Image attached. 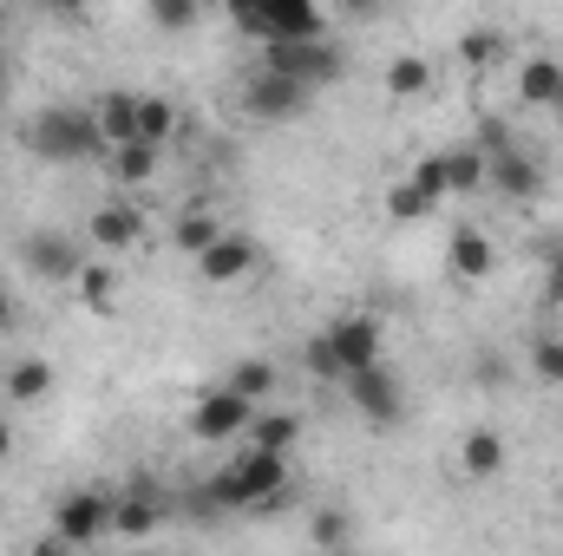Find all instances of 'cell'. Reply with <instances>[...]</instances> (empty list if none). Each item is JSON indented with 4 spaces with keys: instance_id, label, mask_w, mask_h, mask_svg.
Returning <instances> with one entry per match:
<instances>
[{
    "instance_id": "6",
    "label": "cell",
    "mask_w": 563,
    "mask_h": 556,
    "mask_svg": "<svg viewBox=\"0 0 563 556\" xmlns=\"http://www.w3.org/2000/svg\"><path fill=\"white\" fill-rule=\"evenodd\" d=\"M59 544H73V551H92L99 537H112V491H99V485H79V491H66L59 504H53V524H46Z\"/></svg>"
},
{
    "instance_id": "37",
    "label": "cell",
    "mask_w": 563,
    "mask_h": 556,
    "mask_svg": "<svg viewBox=\"0 0 563 556\" xmlns=\"http://www.w3.org/2000/svg\"><path fill=\"white\" fill-rule=\"evenodd\" d=\"M13 445H20V432H13V419L0 413V465H7V458H13Z\"/></svg>"
},
{
    "instance_id": "15",
    "label": "cell",
    "mask_w": 563,
    "mask_h": 556,
    "mask_svg": "<svg viewBox=\"0 0 563 556\" xmlns=\"http://www.w3.org/2000/svg\"><path fill=\"white\" fill-rule=\"evenodd\" d=\"M505 465H511V445L498 425H472L459 438V478L465 485H492V478H505Z\"/></svg>"
},
{
    "instance_id": "5",
    "label": "cell",
    "mask_w": 563,
    "mask_h": 556,
    "mask_svg": "<svg viewBox=\"0 0 563 556\" xmlns=\"http://www.w3.org/2000/svg\"><path fill=\"white\" fill-rule=\"evenodd\" d=\"M20 269L33 281H59V288H73V281L86 276V243L73 236V230H26L20 236Z\"/></svg>"
},
{
    "instance_id": "34",
    "label": "cell",
    "mask_w": 563,
    "mask_h": 556,
    "mask_svg": "<svg viewBox=\"0 0 563 556\" xmlns=\"http://www.w3.org/2000/svg\"><path fill=\"white\" fill-rule=\"evenodd\" d=\"M544 308H551V314H563V256H551V263H544Z\"/></svg>"
},
{
    "instance_id": "24",
    "label": "cell",
    "mask_w": 563,
    "mask_h": 556,
    "mask_svg": "<svg viewBox=\"0 0 563 556\" xmlns=\"http://www.w3.org/2000/svg\"><path fill=\"white\" fill-rule=\"evenodd\" d=\"M250 445H256V452H276V458H288V452L301 445V419L263 407V413L250 419Z\"/></svg>"
},
{
    "instance_id": "35",
    "label": "cell",
    "mask_w": 563,
    "mask_h": 556,
    "mask_svg": "<svg viewBox=\"0 0 563 556\" xmlns=\"http://www.w3.org/2000/svg\"><path fill=\"white\" fill-rule=\"evenodd\" d=\"M26 556H86V551H73V544H59V537L46 531V537H40V544H33V551H26Z\"/></svg>"
},
{
    "instance_id": "20",
    "label": "cell",
    "mask_w": 563,
    "mask_h": 556,
    "mask_svg": "<svg viewBox=\"0 0 563 556\" xmlns=\"http://www.w3.org/2000/svg\"><path fill=\"white\" fill-rule=\"evenodd\" d=\"M223 387H230L236 400H250V407L263 413V407L276 400V387H282V367H276V360H263V354H243V360H230Z\"/></svg>"
},
{
    "instance_id": "14",
    "label": "cell",
    "mask_w": 563,
    "mask_h": 556,
    "mask_svg": "<svg viewBox=\"0 0 563 556\" xmlns=\"http://www.w3.org/2000/svg\"><path fill=\"white\" fill-rule=\"evenodd\" d=\"M445 269H452L459 288H485V281L498 276V243H492L478 223H459L452 243H445Z\"/></svg>"
},
{
    "instance_id": "33",
    "label": "cell",
    "mask_w": 563,
    "mask_h": 556,
    "mask_svg": "<svg viewBox=\"0 0 563 556\" xmlns=\"http://www.w3.org/2000/svg\"><path fill=\"white\" fill-rule=\"evenodd\" d=\"M73 288H86V294L106 308V301H112V269H106V263H86V276L73 281Z\"/></svg>"
},
{
    "instance_id": "13",
    "label": "cell",
    "mask_w": 563,
    "mask_h": 556,
    "mask_svg": "<svg viewBox=\"0 0 563 556\" xmlns=\"http://www.w3.org/2000/svg\"><path fill=\"white\" fill-rule=\"evenodd\" d=\"M250 419H256V407H250V400H236V393L217 380V387L190 407V438H197V445H230V438H243V432H250Z\"/></svg>"
},
{
    "instance_id": "8",
    "label": "cell",
    "mask_w": 563,
    "mask_h": 556,
    "mask_svg": "<svg viewBox=\"0 0 563 556\" xmlns=\"http://www.w3.org/2000/svg\"><path fill=\"white\" fill-rule=\"evenodd\" d=\"M478 151H485V144H478ZM485 190L505 197V203H538V197H544V164H538L531 151H518V144H492V151H485Z\"/></svg>"
},
{
    "instance_id": "9",
    "label": "cell",
    "mask_w": 563,
    "mask_h": 556,
    "mask_svg": "<svg viewBox=\"0 0 563 556\" xmlns=\"http://www.w3.org/2000/svg\"><path fill=\"white\" fill-rule=\"evenodd\" d=\"M256 66H269V73L295 79V86H308V92H321V86H334V79L347 73V59H341L334 40H314V46H269Z\"/></svg>"
},
{
    "instance_id": "18",
    "label": "cell",
    "mask_w": 563,
    "mask_h": 556,
    "mask_svg": "<svg viewBox=\"0 0 563 556\" xmlns=\"http://www.w3.org/2000/svg\"><path fill=\"white\" fill-rule=\"evenodd\" d=\"M46 393H53V360L46 354H13L0 367V400L7 407H40Z\"/></svg>"
},
{
    "instance_id": "32",
    "label": "cell",
    "mask_w": 563,
    "mask_h": 556,
    "mask_svg": "<svg viewBox=\"0 0 563 556\" xmlns=\"http://www.w3.org/2000/svg\"><path fill=\"white\" fill-rule=\"evenodd\" d=\"M197 20H203V13H197L190 0H157V7H151V26H164V33H190Z\"/></svg>"
},
{
    "instance_id": "39",
    "label": "cell",
    "mask_w": 563,
    "mask_h": 556,
    "mask_svg": "<svg viewBox=\"0 0 563 556\" xmlns=\"http://www.w3.org/2000/svg\"><path fill=\"white\" fill-rule=\"evenodd\" d=\"M558 511H563V471H558Z\"/></svg>"
},
{
    "instance_id": "25",
    "label": "cell",
    "mask_w": 563,
    "mask_h": 556,
    "mask_svg": "<svg viewBox=\"0 0 563 556\" xmlns=\"http://www.w3.org/2000/svg\"><path fill=\"white\" fill-rule=\"evenodd\" d=\"M106 177H112L119 190H139V184L157 177V151H151V144H125V151H112V157H106Z\"/></svg>"
},
{
    "instance_id": "12",
    "label": "cell",
    "mask_w": 563,
    "mask_h": 556,
    "mask_svg": "<svg viewBox=\"0 0 563 556\" xmlns=\"http://www.w3.org/2000/svg\"><path fill=\"white\" fill-rule=\"evenodd\" d=\"M190 269H197V281H203V288H236V281H250L256 269H263V249H256V236L223 230V236H217V243H210Z\"/></svg>"
},
{
    "instance_id": "27",
    "label": "cell",
    "mask_w": 563,
    "mask_h": 556,
    "mask_svg": "<svg viewBox=\"0 0 563 556\" xmlns=\"http://www.w3.org/2000/svg\"><path fill=\"white\" fill-rule=\"evenodd\" d=\"M407 184L420 190L426 203L439 210L445 197H452V177H445V151H426V157H413V170H407Z\"/></svg>"
},
{
    "instance_id": "16",
    "label": "cell",
    "mask_w": 563,
    "mask_h": 556,
    "mask_svg": "<svg viewBox=\"0 0 563 556\" xmlns=\"http://www.w3.org/2000/svg\"><path fill=\"white\" fill-rule=\"evenodd\" d=\"M86 119H92L106 157L125 151V144H139V92H99V99L86 105Z\"/></svg>"
},
{
    "instance_id": "4",
    "label": "cell",
    "mask_w": 563,
    "mask_h": 556,
    "mask_svg": "<svg viewBox=\"0 0 563 556\" xmlns=\"http://www.w3.org/2000/svg\"><path fill=\"white\" fill-rule=\"evenodd\" d=\"M321 341H328V354H334V380H341V387H347L354 374H367V367L387 360V341H380V321H374V314H334V321L321 327Z\"/></svg>"
},
{
    "instance_id": "17",
    "label": "cell",
    "mask_w": 563,
    "mask_h": 556,
    "mask_svg": "<svg viewBox=\"0 0 563 556\" xmlns=\"http://www.w3.org/2000/svg\"><path fill=\"white\" fill-rule=\"evenodd\" d=\"M518 105L563 112V59L558 53H525L518 59Z\"/></svg>"
},
{
    "instance_id": "38",
    "label": "cell",
    "mask_w": 563,
    "mask_h": 556,
    "mask_svg": "<svg viewBox=\"0 0 563 556\" xmlns=\"http://www.w3.org/2000/svg\"><path fill=\"white\" fill-rule=\"evenodd\" d=\"M314 556H361V551H314Z\"/></svg>"
},
{
    "instance_id": "36",
    "label": "cell",
    "mask_w": 563,
    "mask_h": 556,
    "mask_svg": "<svg viewBox=\"0 0 563 556\" xmlns=\"http://www.w3.org/2000/svg\"><path fill=\"white\" fill-rule=\"evenodd\" d=\"M20 321V308H13V288H7V276H0V334Z\"/></svg>"
},
{
    "instance_id": "23",
    "label": "cell",
    "mask_w": 563,
    "mask_h": 556,
    "mask_svg": "<svg viewBox=\"0 0 563 556\" xmlns=\"http://www.w3.org/2000/svg\"><path fill=\"white\" fill-rule=\"evenodd\" d=\"M177 132H184V112H177V99H164V92H139V144L164 151Z\"/></svg>"
},
{
    "instance_id": "1",
    "label": "cell",
    "mask_w": 563,
    "mask_h": 556,
    "mask_svg": "<svg viewBox=\"0 0 563 556\" xmlns=\"http://www.w3.org/2000/svg\"><path fill=\"white\" fill-rule=\"evenodd\" d=\"M282 498H288V458L256 452V445L230 452V465L203 478V504L210 511H276Z\"/></svg>"
},
{
    "instance_id": "7",
    "label": "cell",
    "mask_w": 563,
    "mask_h": 556,
    "mask_svg": "<svg viewBox=\"0 0 563 556\" xmlns=\"http://www.w3.org/2000/svg\"><path fill=\"white\" fill-rule=\"evenodd\" d=\"M79 243L99 249V256H132V249L144 243V210L132 203V197H106V203H92Z\"/></svg>"
},
{
    "instance_id": "30",
    "label": "cell",
    "mask_w": 563,
    "mask_h": 556,
    "mask_svg": "<svg viewBox=\"0 0 563 556\" xmlns=\"http://www.w3.org/2000/svg\"><path fill=\"white\" fill-rule=\"evenodd\" d=\"M531 374L544 387H563V334H538L531 341Z\"/></svg>"
},
{
    "instance_id": "3",
    "label": "cell",
    "mask_w": 563,
    "mask_h": 556,
    "mask_svg": "<svg viewBox=\"0 0 563 556\" xmlns=\"http://www.w3.org/2000/svg\"><path fill=\"white\" fill-rule=\"evenodd\" d=\"M250 40H263V53L269 46H314V40H328V20H321V7H308V0H256V7H236L230 13Z\"/></svg>"
},
{
    "instance_id": "10",
    "label": "cell",
    "mask_w": 563,
    "mask_h": 556,
    "mask_svg": "<svg viewBox=\"0 0 563 556\" xmlns=\"http://www.w3.org/2000/svg\"><path fill=\"white\" fill-rule=\"evenodd\" d=\"M341 393H347V407L367 419V425H400V419H407V387H400V374H394L387 360L367 367V374H354Z\"/></svg>"
},
{
    "instance_id": "21",
    "label": "cell",
    "mask_w": 563,
    "mask_h": 556,
    "mask_svg": "<svg viewBox=\"0 0 563 556\" xmlns=\"http://www.w3.org/2000/svg\"><path fill=\"white\" fill-rule=\"evenodd\" d=\"M223 230H230V223H223L210 203H184V210H177V223H170V249L197 263V256H203V249H210Z\"/></svg>"
},
{
    "instance_id": "28",
    "label": "cell",
    "mask_w": 563,
    "mask_h": 556,
    "mask_svg": "<svg viewBox=\"0 0 563 556\" xmlns=\"http://www.w3.org/2000/svg\"><path fill=\"white\" fill-rule=\"evenodd\" d=\"M459 59L465 66H498L505 59V26H465L459 33Z\"/></svg>"
},
{
    "instance_id": "29",
    "label": "cell",
    "mask_w": 563,
    "mask_h": 556,
    "mask_svg": "<svg viewBox=\"0 0 563 556\" xmlns=\"http://www.w3.org/2000/svg\"><path fill=\"white\" fill-rule=\"evenodd\" d=\"M308 537H314V551H354V518L347 511H314Z\"/></svg>"
},
{
    "instance_id": "22",
    "label": "cell",
    "mask_w": 563,
    "mask_h": 556,
    "mask_svg": "<svg viewBox=\"0 0 563 556\" xmlns=\"http://www.w3.org/2000/svg\"><path fill=\"white\" fill-rule=\"evenodd\" d=\"M380 92L394 99V105H413L432 92V59L426 53H394L387 66H380Z\"/></svg>"
},
{
    "instance_id": "11",
    "label": "cell",
    "mask_w": 563,
    "mask_h": 556,
    "mask_svg": "<svg viewBox=\"0 0 563 556\" xmlns=\"http://www.w3.org/2000/svg\"><path fill=\"white\" fill-rule=\"evenodd\" d=\"M308 86H295V79H282L269 66H256L250 79H243V112L256 119V125H282V119H301L308 112Z\"/></svg>"
},
{
    "instance_id": "2",
    "label": "cell",
    "mask_w": 563,
    "mask_h": 556,
    "mask_svg": "<svg viewBox=\"0 0 563 556\" xmlns=\"http://www.w3.org/2000/svg\"><path fill=\"white\" fill-rule=\"evenodd\" d=\"M20 138H26V151H33L40 164L106 157V151H99V132H92V119H86V105H40V112L20 125Z\"/></svg>"
},
{
    "instance_id": "26",
    "label": "cell",
    "mask_w": 563,
    "mask_h": 556,
    "mask_svg": "<svg viewBox=\"0 0 563 556\" xmlns=\"http://www.w3.org/2000/svg\"><path fill=\"white\" fill-rule=\"evenodd\" d=\"M445 177H452V197H478L485 190V151L478 144H452L445 151Z\"/></svg>"
},
{
    "instance_id": "31",
    "label": "cell",
    "mask_w": 563,
    "mask_h": 556,
    "mask_svg": "<svg viewBox=\"0 0 563 556\" xmlns=\"http://www.w3.org/2000/svg\"><path fill=\"white\" fill-rule=\"evenodd\" d=\"M387 216H394V223H420V216H432V203L400 177V184H387Z\"/></svg>"
},
{
    "instance_id": "19",
    "label": "cell",
    "mask_w": 563,
    "mask_h": 556,
    "mask_svg": "<svg viewBox=\"0 0 563 556\" xmlns=\"http://www.w3.org/2000/svg\"><path fill=\"white\" fill-rule=\"evenodd\" d=\"M164 511H170V504H164L151 485H132V491L112 498V531H119V537H151V531L164 524Z\"/></svg>"
}]
</instances>
